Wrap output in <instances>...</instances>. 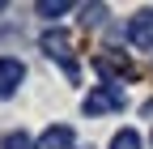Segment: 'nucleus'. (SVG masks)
I'll use <instances>...</instances> for the list:
<instances>
[{
	"mask_svg": "<svg viewBox=\"0 0 153 149\" xmlns=\"http://www.w3.org/2000/svg\"><path fill=\"white\" fill-rule=\"evenodd\" d=\"M128 107V94L119 85H98V89H89L85 94V102H81V111L94 119V115H111V111H123Z\"/></svg>",
	"mask_w": 153,
	"mask_h": 149,
	"instance_id": "obj_1",
	"label": "nucleus"
},
{
	"mask_svg": "<svg viewBox=\"0 0 153 149\" xmlns=\"http://www.w3.org/2000/svg\"><path fill=\"white\" fill-rule=\"evenodd\" d=\"M38 47H43V51L51 55V60H60L68 77H76V64H72V39H68L64 30H47L43 39H38Z\"/></svg>",
	"mask_w": 153,
	"mask_h": 149,
	"instance_id": "obj_2",
	"label": "nucleus"
},
{
	"mask_svg": "<svg viewBox=\"0 0 153 149\" xmlns=\"http://www.w3.org/2000/svg\"><path fill=\"white\" fill-rule=\"evenodd\" d=\"M22 81H26V64L13 55H0V98H13Z\"/></svg>",
	"mask_w": 153,
	"mask_h": 149,
	"instance_id": "obj_3",
	"label": "nucleus"
},
{
	"mask_svg": "<svg viewBox=\"0 0 153 149\" xmlns=\"http://www.w3.org/2000/svg\"><path fill=\"white\" fill-rule=\"evenodd\" d=\"M128 39L136 43L140 51H153V9H140V13L128 22Z\"/></svg>",
	"mask_w": 153,
	"mask_h": 149,
	"instance_id": "obj_4",
	"label": "nucleus"
},
{
	"mask_svg": "<svg viewBox=\"0 0 153 149\" xmlns=\"http://www.w3.org/2000/svg\"><path fill=\"white\" fill-rule=\"evenodd\" d=\"M94 68H98L102 72V77L115 85V81H123V77H132V60H128V55H98V60H94Z\"/></svg>",
	"mask_w": 153,
	"mask_h": 149,
	"instance_id": "obj_5",
	"label": "nucleus"
},
{
	"mask_svg": "<svg viewBox=\"0 0 153 149\" xmlns=\"http://www.w3.org/2000/svg\"><path fill=\"white\" fill-rule=\"evenodd\" d=\"M72 128L68 124H55V128H47L43 136H38V149H72Z\"/></svg>",
	"mask_w": 153,
	"mask_h": 149,
	"instance_id": "obj_6",
	"label": "nucleus"
},
{
	"mask_svg": "<svg viewBox=\"0 0 153 149\" xmlns=\"http://www.w3.org/2000/svg\"><path fill=\"white\" fill-rule=\"evenodd\" d=\"M111 149H140V136H136V128H123V132H115Z\"/></svg>",
	"mask_w": 153,
	"mask_h": 149,
	"instance_id": "obj_7",
	"label": "nucleus"
},
{
	"mask_svg": "<svg viewBox=\"0 0 153 149\" xmlns=\"http://www.w3.org/2000/svg\"><path fill=\"white\" fill-rule=\"evenodd\" d=\"M68 9H72L68 0H38V13H43V17H51V22H55L60 13H68Z\"/></svg>",
	"mask_w": 153,
	"mask_h": 149,
	"instance_id": "obj_8",
	"label": "nucleus"
},
{
	"mask_svg": "<svg viewBox=\"0 0 153 149\" xmlns=\"http://www.w3.org/2000/svg\"><path fill=\"white\" fill-rule=\"evenodd\" d=\"M81 13H85V17H81V26H102V17H106V4H85Z\"/></svg>",
	"mask_w": 153,
	"mask_h": 149,
	"instance_id": "obj_9",
	"label": "nucleus"
},
{
	"mask_svg": "<svg viewBox=\"0 0 153 149\" xmlns=\"http://www.w3.org/2000/svg\"><path fill=\"white\" fill-rule=\"evenodd\" d=\"M4 149H38V145H34L26 132H9V136H4Z\"/></svg>",
	"mask_w": 153,
	"mask_h": 149,
	"instance_id": "obj_10",
	"label": "nucleus"
}]
</instances>
